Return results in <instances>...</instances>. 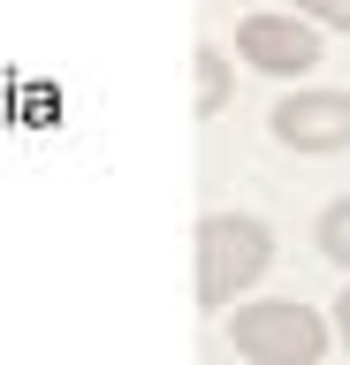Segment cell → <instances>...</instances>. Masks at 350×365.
Wrapping results in <instances>:
<instances>
[{
  "label": "cell",
  "mask_w": 350,
  "mask_h": 365,
  "mask_svg": "<svg viewBox=\"0 0 350 365\" xmlns=\"http://www.w3.org/2000/svg\"><path fill=\"white\" fill-rule=\"evenodd\" d=\"M267 267H274V228L259 213H206L198 221V304L206 312H229Z\"/></svg>",
  "instance_id": "cell-1"
},
{
  "label": "cell",
  "mask_w": 350,
  "mask_h": 365,
  "mask_svg": "<svg viewBox=\"0 0 350 365\" xmlns=\"http://www.w3.org/2000/svg\"><path fill=\"white\" fill-rule=\"evenodd\" d=\"M236 61L259 68V76H312L320 68V23L259 8V16L236 23Z\"/></svg>",
  "instance_id": "cell-3"
},
{
  "label": "cell",
  "mask_w": 350,
  "mask_h": 365,
  "mask_svg": "<svg viewBox=\"0 0 350 365\" xmlns=\"http://www.w3.org/2000/svg\"><path fill=\"white\" fill-rule=\"evenodd\" d=\"M312 244H320V259H335V267L350 274V198L320 205V221H312Z\"/></svg>",
  "instance_id": "cell-5"
},
{
  "label": "cell",
  "mask_w": 350,
  "mask_h": 365,
  "mask_svg": "<svg viewBox=\"0 0 350 365\" xmlns=\"http://www.w3.org/2000/svg\"><path fill=\"white\" fill-rule=\"evenodd\" d=\"M335 335H343V342H350V289H343V297H335Z\"/></svg>",
  "instance_id": "cell-8"
},
{
  "label": "cell",
  "mask_w": 350,
  "mask_h": 365,
  "mask_svg": "<svg viewBox=\"0 0 350 365\" xmlns=\"http://www.w3.org/2000/svg\"><path fill=\"white\" fill-rule=\"evenodd\" d=\"M267 130H274V145H289V153H350V91H289V99H274V114H267Z\"/></svg>",
  "instance_id": "cell-4"
},
{
  "label": "cell",
  "mask_w": 350,
  "mask_h": 365,
  "mask_svg": "<svg viewBox=\"0 0 350 365\" xmlns=\"http://www.w3.org/2000/svg\"><path fill=\"white\" fill-rule=\"evenodd\" d=\"M297 16L320 31H350V0H297Z\"/></svg>",
  "instance_id": "cell-7"
},
{
  "label": "cell",
  "mask_w": 350,
  "mask_h": 365,
  "mask_svg": "<svg viewBox=\"0 0 350 365\" xmlns=\"http://www.w3.org/2000/svg\"><path fill=\"white\" fill-rule=\"evenodd\" d=\"M229 342L244 365H320L327 358V319L297 297H259L229 312Z\"/></svg>",
  "instance_id": "cell-2"
},
{
  "label": "cell",
  "mask_w": 350,
  "mask_h": 365,
  "mask_svg": "<svg viewBox=\"0 0 350 365\" xmlns=\"http://www.w3.org/2000/svg\"><path fill=\"white\" fill-rule=\"evenodd\" d=\"M221 99H229V53L198 46V114H221Z\"/></svg>",
  "instance_id": "cell-6"
}]
</instances>
